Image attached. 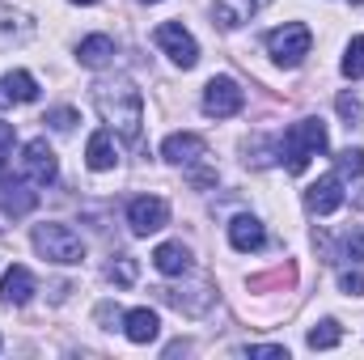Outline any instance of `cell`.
<instances>
[{
  "instance_id": "30",
  "label": "cell",
  "mask_w": 364,
  "mask_h": 360,
  "mask_svg": "<svg viewBox=\"0 0 364 360\" xmlns=\"http://www.w3.org/2000/svg\"><path fill=\"white\" fill-rule=\"evenodd\" d=\"M335 106H339V115H343V119H348V127H352V123H356V119H360V102H356V97H348V93H343V97H339V102H335Z\"/></svg>"
},
{
  "instance_id": "19",
  "label": "cell",
  "mask_w": 364,
  "mask_h": 360,
  "mask_svg": "<svg viewBox=\"0 0 364 360\" xmlns=\"http://www.w3.org/2000/svg\"><path fill=\"white\" fill-rule=\"evenodd\" d=\"M30 186H34V182H4V186H0V208H4V212H13V216H21V212H30V208H34V203H38V191H30Z\"/></svg>"
},
{
  "instance_id": "5",
  "label": "cell",
  "mask_w": 364,
  "mask_h": 360,
  "mask_svg": "<svg viewBox=\"0 0 364 360\" xmlns=\"http://www.w3.org/2000/svg\"><path fill=\"white\" fill-rule=\"evenodd\" d=\"M153 43H157L178 68H195V64H199V43L191 38V30H186L182 21H161V26L153 30Z\"/></svg>"
},
{
  "instance_id": "28",
  "label": "cell",
  "mask_w": 364,
  "mask_h": 360,
  "mask_svg": "<svg viewBox=\"0 0 364 360\" xmlns=\"http://www.w3.org/2000/svg\"><path fill=\"white\" fill-rule=\"evenodd\" d=\"M343 255H348L352 263H364V233L360 229H352V233L343 238Z\"/></svg>"
},
{
  "instance_id": "13",
  "label": "cell",
  "mask_w": 364,
  "mask_h": 360,
  "mask_svg": "<svg viewBox=\"0 0 364 360\" xmlns=\"http://www.w3.org/2000/svg\"><path fill=\"white\" fill-rule=\"evenodd\" d=\"M34 292H38V284H34V275L26 268L13 263V268L0 275V301H4V305H26Z\"/></svg>"
},
{
  "instance_id": "4",
  "label": "cell",
  "mask_w": 364,
  "mask_h": 360,
  "mask_svg": "<svg viewBox=\"0 0 364 360\" xmlns=\"http://www.w3.org/2000/svg\"><path fill=\"white\" fill-rule=\"evenodd\" d=\"M309 47H314V34L301 21H284L279 30L267 34V51H272V60L279 68H301L305 55H309Z\"/></svg>"
},
{
  "instance_id": "3",
  "label": "cell",
  "mask_w": 364,
  "mask_h": 360,
  "mask_svg": "<svg viewBox=\"0 0 364 360\" xmlns=\"http://www.w3.org/2000/svg\"><path fill=\"white\" fill-rule=\"evenodd\" d=\"M30 242H34V250H38L47 263H60V268H73V263L85 259V242H81V233L68 229V225H60V221L34 225Z\"/></svg>"
},
{
  "instance_id": "27",
  "label": "cell",
  "mask_w": 364,
  "mask_h": 360,
  "mask_svg": "<svg viewBox=\"0 0 364 360\" xmlns=\"http://www.w3.org/2000/svg\"><path fill=\"white\" fill-rule=\"evenodd\" d=\"M13 144H17V132H13V123L0 119V170H4L9 157H13Z\"/></svg>"
},
{
  "instance_id": "9",
  "label": "cell",
  "mask_w": 364,
  "mask_h": 360,
  "mask_svg": "<svg viewBox=\"0 0 364 360\" xmlns=\"http://www.w3.org/2000/svg\"><path fill=\"white\" fill-rule=\"evenodd\" d=\"M305 208H309L314 216H331V212H339V208H343V182H339V174H326V179L309 182V191H305Z\"/></svg>"
},
{
  "instance_id": "31",
  "label": "cell",
  "mask_w": 364,
  "mask_h": 360,
  "mask_svg": "<svg viewBox=\"0 0 364 360\" xmlns=\"http://www.w3.org/2000/svg\"><path fill=\"white\" fill-rule=\"evenodd\" d=\"M97 322H106V331H114L110 322H123V314H119L110 301H102V305H97Z\"/></svg>"
},
{
  "instance_id": "11",
  "label": "cell",
  "mask_w": 364,
  "mask_h": 360,
  "mask_svg": "<svg viewBox=\"0 0 364 360\" xmlns=\"http://www.w3.org/2000/svg\"><path fill=\"white\" fill-rule=\"evenodd\" d=\"M272 0H216L212 4V17H216V26L220 30H237V26H246L255 13H263Z\"/></svg>"
},
{
  "instance_id": "2",
  "label": "cell",
  "mask_w": 364,
  "mask_h": 360,
  "mask_svg": "<svg viewBox=\"0 0 364 360\" xmlns=\"http://www.w3.org/2000/svg\"><path fill=\"white\" fill-rule=\"evenodd\" d=\"M331 149V136H326V123L322 119H301V123H292L288 132H284V140H279V162H284V170L288 174H305L309 170V162L318 157V153H326Z\"/></svg>"
},
{
  "instance_id": "1",
  "label": "cell",
  "mask_w": 364,
  "mask_h": 360,
  "mask_svg": "<svg viewBox=\"0 0 364 360\" xmlns=\"http://www.w3.org/2000/svg\"><path fill=\"white\" fill-rule=\"evenodd\" d=\"M93 106L102 115V123L119 136V140H140L144 132V97L127 77H106L93 85Z\"/></svg>"
},
{
  "instance_id": "12",
  "label": "cell",
  "mask_w": 364,
  "mask_h": 360,
  "mask_svg": "<svg viewBox=\"0 0 364 360\" xmlns=\"http://www.w3.org/2000/svg\"><path fill=\"white\" fill-rule=\"evenodd\" d=\"M229 242H233V250L250 255V250H263L267 229H263L259 216H233V221H229Z\"/></svg>"
},
{
  "instance_id": "33",
  "label": "cell",
  "mask_w": 364,
  "mask_h": 360,
  "mask_svg": "<svg viewBox=\"0 0 364 360\" xmlns=\"http://www.w3.org/2000/svg\"><path fill=\"white\" fill-rule=\"evenodd\" d=\"M144 4H161V0H144Z\"/></svg>"
},
{
  "instance_id": "20",
  "label": "cell",
  "mask_w": 364,
  "mask_h": 360,
  "mask_svg": "<svg viewBox=\"0 0 364 360\" xmlns=\"http://www.w3.org/2000/svg\"><path fill=\"white\" fill-rule=\"evenodd\" d=\"M77 60H81L85 68H106V64L114 60V38H106V34H90V38H81Z\"/></svg>"
},
{
  "instance_id": "7",
  "label": "cell",
  "mask_w": 364,
  "mask_h": 360,
  "mask_svg": "<svg viewBox=\"0 0 364 360\" xmlns=\"http://www.w3.org/2000/svg\"><path fill=\"white\" fill-rule=\"evenodd\" d=\"M242 106H246V93H242V85L233 77H212L203 85V115L208 119H229Z\"/></svg>"
},
{
  "instance_id": "32",
  "label": "cell",
  "mask_w": 364,
  "mask_h": 360,
  "mask_svg": "<svg viewBox=\"0 0 364 360\" xmlns=\"http://www.w3.org/2000/svg\"><path fill=\"white\" fill-rule=\"evenodd\" d=\"M73 4H97V0H73Z\"/></svg>"
},
{
  "instance_id": "22",
  "label": "cell",
  "mask_w": 364,
  "mask_h": 360,
  "mask_svg": "<svg viewBox=\"0 0 364 360\" xmlns=\"http://www.w3.org/2000/svg\"><path fill=\"white\" fill-rule=\"evenodd\" d=\"M339 68H343V77H348V81H360V77H364V34H356V38L348 43V51H343V64H339Z\"/></svg>"
},
{
  "instance_id": "16",
  "label": "cell",
  "mask_w": 364,
  "mask_h": 360,
  "mask_svg": "<svg viewBox=\"0 0 364 360\" xmlns=\"http://www.w3.org/2000/svg\"><path fill=\"white\" fill-rule=\"evenodd\" d=\"M34 97H38V81L26 68H9L0 77V106H9V102H34Z\"/></svg>"
},
{
  "instance_id": "6",
  "label": "cell",
  "mask_w": 364,
  "mask_h": 360,
  "mask_svg": "<svg viewBox=\"0 0 364 360\" xmlns=\"http://www.w3.org/2000/svg\"><path fill=\"white\" fill-rule=\"evenodd\" d=\"M127 225L136 238H149V233H161L170 225V203L161 195H140L127 203Z\"/></svg>"
},
{
  "instance_id": "25",
  "label": "cell",
  "mask_w": 364,
  "mask_h": 360,
  "mask_svg": "<svg viewBox=\"0 0 364 360\" xmlns=\"http://www.w3.org/2000/svg\"><path fill=\"white\" fill-rule=\"evenodd\" d=\"M335 166H339V174H364V149H343L335 157Z\"/></svg>"
},
{
  "instance_id": "34",
  "label": "cell",
  "mask_w": 364,
  "mask_h": 360,
  "mask_svg": "<svg viewBox=\"0 0 364 360\" xmlns=\"http://www.w3.org/2000/svg\"><path fill=\"white\" fill-rule=\"evenodd\" d=\"M356 4H364V0H356Z\"/></svg>"
},
{
  "instance_id": "29",
  "label": "cell",
  "mask_w": 364,
  "mask_h": 360,
  "mask_svg": "<svg viewBox=\"0 0 364 360\" xmlns=\"http://www.w3.org/2000/svg\"><path fill=\"white\" fill-rule=\"evenodd\" d=\"M339 288L352 292V297H364V275L360 271H343V275H339Z\"/></svg>"
},
{
  "instance_id": "15",
  "label": "cell",
  "mask_w": 364,
  "mask_h": 360,
  "mask_svg": "<svg viewBox=\"0 0 364 360\" xmlns=\"http://www.w3.org/2000/svg\"><path fill=\"white\" fill-rule=\"evenodd\" d=\"M30 34H34V21H30L26 13H17L13 4H0V51L21 47Z\"/></svg>"
},
{
  "instance_id": "14",
  "label": "cell",
  "mask_w": 364,
  "mask_h": 360,
  "mask_svg": "<svg viewBox=\"0 0 364 360\" xmlns=\"http://www.w3.org/2000/svg\"><path fill=\"white\" fill-rule=\"evenodd\" d=\"M123 335H127L132 344H153V339L161 335V318H157L149 305L127 309V314H123Z\"/></svg>"
},
{
  "instance_id": "18",
  "label": "cell",
  "mask_w": 364,
  "mask_h": 360,
  "mask_svg": "<svg viewBox=\"0 0 364 360\" xmlns=\"http://www.w3.org/2000/svg\"><path fill=\"white\" fill-rule=\"evenodd\" d=\"M153 268L161 271V275H186L191 271V250L182 242H161L153 250Z\"/></svg>"
},
{
  "instance_id": "21",
  "label": "cell",
  "mask_w": 364,
  "mask_h": 360,
  "mask_svg": "<svg viewBox=\"0 0 364 360\" xmlns=\"http://www.w3.org/2000/svg\"><path fill=\"white\" fill-rule=\"evenodd\" d=\"M339 339H343V327H339L335 318H322V322L309 327V348H314V352H326V348H335Z\"/></svg>"
},
{
  "instance_id": "10",
  "label": "cell",
  "mask_w": 364,
  "mask_h": 360,
  "mask_svg": "<svg viewBox=\"0 0 364 360\" xmlns=\"http://www.w3.org/2000/svg\"><path fill=\"white\" fill-rule=\"evenodd\" d=\"M203 153H208V144H203V136H195V132H174V136L161 140V157H166L170 166H195Z\"/></svg>"
},
{
  "instance_id": "26",
  "label": "cell",
  "mask_w": 364,
  "mask_h": 360,
  "mask_svg": "<svg viewBox=\"0 0 364 360\" xmlns=\"http://www.w3.org/2000/svg\"><path fill=\"white\" fill-rule=\"evenodd\" d=\"M237 356H275V360H288V348H284V344H255V348H237Z\"/></svg>"
},
{
  "instance_id": "8",
  "label": "cell",
  "mask_w": 364,
  "mask_h": 360,
  "mask_svg": "<svg viewBox=\"0 0 364 360\" xmlns=\"http://www.w3.org/2000/svg\"><path fill=\"white\" fill-rule=\"evenodd\" d=\"M55 174H60V162H55L51 144H47V140H30V144L21 149V179L34 182V186H51Z\"/></svg>"
},
{
  "instance_id": "23",
  "label": "cell",
  "mask_w": 364,
  "mask_h": 360,
  "mask_svg": "<svg viewBox=\"0 0 364 360\" xmlns=\"http://www.w3.org/2000/svg\"><path fill=\"white\" fill-rule=\"evenodd\" d=\"M106 275H110L114 284H123V288H127V284H136V259H132V255H114V259H110V268H106Z\"/></svg>"
},
{
  "instance_id": "17",
  "label": "cell",
  "mask_w": 364,
  "mask_h": 360,
  "mask_svg": "<svg viewBox=\"0 0 364 360\" xmlns=\"http://www.w3.org/2000/svg\"><path fill=\"white\" fill-rule=\"evenodd\" d=\"M85 162H90V170H114V162H119V149H114V132L106 127V132H93L90 136V149H85Z\"/></svg>"
},
{
  "instance_id": "24",
  "label": "cell",
  "mask_w": 364,
  "mask_h": 360,
  "mask_svg": "<svg viewBox=\"0 0 364 360\" xmlns=\"http://www.w3.org/2000/svg\"><path fill=\"white\" fill-rule=\"evenodd\" d=\"M47 127H55V132H73L77 123H81V115L73 110V106H55V110H47V119H43Z\"/></svg>"
}]
</instances>
